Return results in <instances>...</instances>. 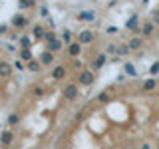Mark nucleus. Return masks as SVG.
Returning <instances> with one entry per match:
<instances>
[{"mask_svg":"<svg viewBox=\"0 0 159 149\" xmlns=\"http://www.w3.org/2000/svg\"><path fill=\"white\" fill-rule=\"evenodd\" d=\"M96 82V72L92 68H86V70H80L78 72V84L80 86H92Z\"/></svg>","mask_w":159,"mask_h":149,"instance_id":"1","label":"nucleus"},{"mask_svg":"<svg viewBox=\"0 0 159 149\" xmlns=\"http://www.w3.org/2000/svg\"><path fill=\"white\" fill-rule=\"evenodd\" d=\"M62 96H64V99H68V102H74V99L80 96V84H76V82L66 84L64 89H62Z\"/></svg>","mask_w":159,"mask_h":149,"instance_id":"2","label":"nucleus"},{"mask_svg":"<svg viewBox=\"0 0 159 149\" xmlns=\"http://www.w3.org/2000/svg\"><path fill=\"white\" fill-rule=\"evenodd\" d=\"M93 38H96V34H93L92 30H80L76 42H80L82 46H86V44H92V42H93Z\"/></svg>","mask_w":159,"mask_h":149,"instance_id":"3","label":"nucleus"},{"mask_svg":"<svg viewBox=\"0 0 159 149\" xmlns=\"http://www.w3.org/2000/svg\"><path fill=\"white\" fill-rule=\"evenodd\" d=\"M106 62H107V54L106 52H102V54H98L96 58H93V62H92V70H102L103 66H106Z\"/></svg>","mask_w":159,"mask_h":149,"instance_id":"4","label":"nucleus"},{"mask_svg":"<svg viewBox=\"0 0 159 149\" xmlns=\"http://www.w3.org/2000/svg\"><path fill=\"white\" fill-rule=\"evenodd\" d=\"M28 22H30V20H28L26 16H22V14H16V16H12V26H14V28H18V30L26 28V26H28Z\"/></svg>","mask_w":159,"mask_h":149,"instance_id":"5","label":"nucleus"},{"mask_svg":"<svg viewBox=\"0 0 159 149\" xmlns=\"http://www.w3.org/2000/svg\"><path fill=\"white\" fill-rule=\"evenodd\" d=\"M12 139H14V133H12V129H4L2 133H0V145H10L12 143Z\"/></svg>","mask_w":159,"mask_h":149,"instance_id":"6","label":"nucleus"},{"mask_svg":"<svg viewBox=\"0 0 159 149\" xmlns=\"http://www.w3.org/2000/svg\"><path fill=\"white\" fill-rule=\"evenodd\" d=\"M52 62H54V52H50V50H44V52L40 54V64H42V66H50Z\"/></svg>","mask_w":159,"mask_h":149,"instance_id":"7","label":"nucleus"},{"mask_svg":"<svg viewBox=\"0 0 159 149\" xmlns=\"http://www.w3.org/2000/svg\"><path fill=\"white\" fill-rule=\"evenodd\" d=\"M80 54H82V44H80V42H72V44L68 46V56L78 58Z\"/></svg>","mask_w":159,"mask_h":149,"instance_id":"8","label":"nucleus"},{"mask_svg":"<svg viewBox=\"0 0 159 149\" xmlns=\"http://www.w3.org/2000/svg\"><path fill=\"white\" fill-rule=\"evenodd\" d=\"M66 74H68V68L66 66H56L52 70V78L54 79H64L66 78Z\"/></svg>","mask_w":159,"mask_h":149,"instance_id":"9","label":"nucleus"},{"mask_svg":"<svg viewBox=\"0 0 159 149\" xmlns=\"http://www.w3.org/2000/svg\"><path fill=\"white\" fill-rule=\"evenodd\" d=\"M96 102H98V103H102V106H106V103H109V102H111V89H106V92L98 93Z\"/></svg>","mask_w":159,"mask_h":149,"instance_id":"10","label":"nucleus"},{"mask_svg":"<svg viewBox=\"0 0 159 149\" xmlns=\"http://www.w3.org/2000/svg\"><path fill=\"white\" fill-rule=\"evenodd\" d=\"M157 86H159V82L155 78H147L145 82H143V92H153Z\"/></svg>","mask_w":159,"mask_h":149,"instance_id":"11","label":"nucleus"},{"mask_svg":"<svg viewBox=\"0 0 159 149\" xmlns=\"http://www.w3.org/2000/svg\"><path fill=\"white\" fill-rule=\"evenodd\" d=\"M46 32H48V30H44L42 26H40V24H36V26L32 28V36H34V40H44Z\"/></svg>","mask_w":159,"mask_h":149,"instance_id":"12","label":"nucleus"},{"mask_svg":"<svg viewBox=\"0 0 159 149\" xmlns=\"http://www.w3.org/2000/svg\"><path fill=\"white\" fill-rule=\"evenodd\" d=\"M10 74H12V66L2 60V62H0V78H8Z\"/></svg>","mask_w":159,"mask_h":149,"instance_id":"13","label":"nucleus"},{"mask_svg":"<svg viewBox=\"0 0 159 149\" xmlns=\"http://www.w3.org/2000/svg\"><path fill=\"white\" fill-rule=\"evenodd\" d=\"M125 28L127 30H137L139 28V16H137V14H133V16L125 22Z\"/></svg>","mask_w":159,"mask_h":149,"instance_id":"14","label":"nucleus"},{"mask_svg":"<svg viewBox=\"0 0 159 149\" xmlns=\"http://www.w3.org/2000/svg\"><path fill=\"white\" fill-rule=\"evenodd\" d=\"M62 44H64V42H62L60 38H58V40H52V42H46V50H50V52H58V50L62 48Z\"/></svg>","mask_w":159,"mask_h":149,"instance_id":"15","label":"nucleus"},{"mask_svg":"<svg viewBox=\"0 0 159 149\" xmlns=\"http://www.w3.org/2000/svg\"><path fill=\"white\" fill-rule=\"evenodd\" d=\"M141 32H143V36H151V34H153V20L141 24Z\"/></svg>","mask_w":159,"mask_h":149,"instance_id":"16","label":"nucleus"},{"mask_svg":"<svg viewBox=\"0 0 159 149\" xmlns=\"http://www.w3.org/2000/svg\"><path fill=\"white\" fill-rule=\"evenodd\" d=\"M26 70H30V72H40V70H42V64H40V60H30L26 64Z\"/></svg>","mask_w":159,"mask_h":149,"instance_id":"17","label":"nucleus"},{"mask_svg":"<svg viewBox=\"0 0 159 149\" xmlns=\"http://www.w3.org/2000/svg\"><path fill=\"white\" fill-rule=\"evenodd\" d=\"M127 46H129V50H139L143 46V38H131L127 42Z\"/></svg>","mask_w":159,"mask_h":149,"instance_id":"18","label":"nucleus"},{"mask_svg":"<svg viewBox=\"0 0 159 149\" xmlns=\"http://www.w3.org/2000/svg\"><path fill=\"white\" fill-rule=\"evenodd\" d=\"M123 72H125L127 76H131V78H135V76H137V70H135V66H133V64H129V62L123 64Z\"/></svg>","mask_w":159,"mask_h":149,"instance_id":"19","label":"nucleus"},{"mask_svg":"<svg viewBox=\"0 0 159 149\" xmlns=\"http://www.w3.org/2000/svg\"><path fill=\"white\" fill-rule=\"evenodd\" d=\"M78 20H80V22H84V20L93 22V20H96V14H93V12H80L78 14Z\"/></svg>","mask_w":159,"mask_h":149,"instance_id":"20","label":"nucleus"},{"mask_svg":"<svg viewBox=\"0 0 159 149\" xmlns=\"http://www.w3.org/2000/svg\"><path fill=\"white\" fill-rule=\"evenodd\" d=\"M20 58L28 64L30 60H32V50H30V48H22V50H20Z\"/></svg>","mask_w":159,"mask_h":149,"instance_id":"21","label":"nucleus"},{"mask_svg":"<svg viewBox=\"0 0 159 149\" xmlns=\"http://www.w3.org/2000/svg\"><path fill=\"white\" fill-rule=\"evenodd\" d=\"M32 42H34L32 36H20V46L22 48H32Z\"/></svg>","mask_w":159,"mask_h":149,"instance_id":"22","label":"nucleus"},{"mask_svg":"<svg viewBox=\"0 0 159 149\" xmlns=\"http://www.w3.org/2000/svg\"><path fill=\"white\" fill-rule=\"evenodd\" d=\"M60 40H62V42L66 44V46H70V44H72V32H70V30L66 28V30L62 32V38H60Z\"/></svg>","mask_w":159,"mask_h":149,"instance_id":"23","label":"nucleus"},{"mask_svg":"<svg viewBox=\"0 0 159 149\" xmlns=\"http://www.w3.org/2000/svg\"><path fill=\"white\" fill-rule=\"evenodd\" d=\"M129 52H131V50H129L127 44H121V46H117V56H127Z\"/></svg>","mask_w":159,"mask_h":149,"instance_id":"24","label":"nucleus"},{"mask_svg":"<svg viewBox=\"0 0 159 149\" xmlns=\"http://www.w3.org/2000/svg\"><path fill=\"white\" fill-rule=\"evenodd\" d=\"M8 123H10V125H18V123H20V115H18V113H10V115H8Z\"/></svg>","mask_w":159,"mask_h":149,"instance_id":"25","label":"nucleus"},{"mask_svg":"<svg viewBox=\"0 0 159 149\" xmlns=\"http://www.w3.org/2000/svg\"><path fill=\"white\" fill-rule=\"evenodd\" d=\"M52 40H58V36L54 34V30H48L46 36H44V42H52Z\"/></svg>","mask_w":159,"mask_h":149,"instance_id":"26","label":"nucleus"},{"mask_svg":"<svg viewBox=\"0 0 159 149\" xmlns=\"http://www.w3.org/2000/svg\"><path fill=\"white\" fill-rule=\"evenodd\" d=\"M149 74H151V76H157V74H159V62H153V64H151Z\"/></svg>","mask_w":159,"mask_h":149,"instance_id":"27","label":"nucleus"},{"mask_svg":"<svg viewBox=\"0 0 159 149\" xmlns=\"http://www.w3.org/2000/svg\"><path fill=\"white\" fill-rule=\"evenodd\" d=\"M34 6V0H20V8H32Z\"/></svg>","mask_w":159,"mask_h":149,"instance_id":"28","label":"nucleus"},{"mask_svg":"<svg viewBox=\"0 0 159 149\" xmlns=\"http://www.w3.org/2000/svg\"><path fill=\"white\" fill-rule=\"evenodd\" d=\"M106 54H117V46H116V44H109Z\"/></svg>","mask_w":159,"mask_h":149,"instance_id":"29","label":"nucleus"},{"mask_svg":"<svg viewBox=\"0 0 159 149\" xmlns=\"http://www.w3.org/2000/svg\"><path fill=\"white\" fill-rule=\"evenodd\" d=\"M40 16H42V18H46V16H48V18H50V12H48V8H46V6L40 8Z\"/></svg>","mask_w":159,"mask_h":149,"instance_id":"30","label":"nucleus"},{"mask_svg":"<svg viewBox=\"0 0 159 149\" xmlns=\"http://www.w3.org/2000/svg\"><path fill=\"white\" fill-rule=\"evenodd\" d=\"M44 93V88H34V96H42Z\"/></svg>","mask_w":159,"mask_h":149,"instance_id":"31","label":"nucleus"},{"mask_svg":"<svg viewBox=\"0 0 159 149\" xmlns=\"http://www.w3.org/2000/svg\"><path fill=\"white\" fill-rule=\"evenodd\" d=\"M14 68H16L18 72H22V70H24V64L22 62H16V64H14Z\"/></svg>","mask_w":159,"mask_h":149,"instance_id":"32","label":"nucleus"},{"mask_svg":"<svg viewBox=\"0 0 159 149\" xmlns=\"http://www.w3.org/2000/svg\"><path fill=\"white\" fill-rule=\"evenodd\" d=\"M116 32H117L116 26H109V28H107V34H116Z\"/></svg>","mask_w":159,"mask_h":149,"instance_id":"33","label":"nucleus"},{"mask_svg":"<svg viewBox=\"0 0 159 149\" xmlns=\"http://www.w3.org/2000/svg\"><path fill=\"white\" fill-rule=\"evenodd\" d=\"M153 22H159V12H153Z\"/></svg>","mask_w":159,"mask_h":149,"instance_id":"34","label":"nucleus"},{"mask_svg":"<svg viewBox=\"0 0 159 149\" xmlns=\"http://www.w3.org/2000/svg\"><path fill=\"white\" fill-rule=\"evenodd\" d=\"M6 30H8V26H0V34H4Z\"/></svg>","mask_w":159,"mask_h":149,"instance_id":"35","label":"nucleus"},{"mask_svg":"<svg viewBox=\"0 0 159 149\" xmlns=\"http://www.w3.org/2000/svg\"><path fill=\"white\" fill-rule=\"evenodd\" d=\"M141 149H151V145H149V143H143V145H141Z\"/></svg>","mask_w":159,"mask_h":149,"instance_id":"36","label":"nucleus"},{"mask_svg":"<svg viewBox=\"0 0 159 149\" xmlns=\"http://www.w3.org/2000/svg\"><path fill=\"white\" fill-rule=\"evenodd\" d=\"M147 2H149V0H143V4H147Z\"/></svg>","mask_w":159,"mask_h":149,"instance_id":"37","label":"nucleus"},{"mask_svg":"<svg viewBox=\"0 0 159 149\" xmlns=\"http://www.w3.org/2000/svg\"><path fill=\"white\" fill-rule=\"evenodd\" d=\"M157 89H159V86H157Z\"/></svg>","mask_w":159,"mask_h":149,"instance_id":"38","label":"nucleus"}]
</instances>
